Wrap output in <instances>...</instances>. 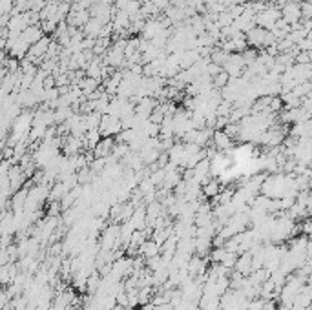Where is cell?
Masks as SVG:
<instances>
[{
    "mask_svg": "<svg viewBox=\"0 0 312 310\" xmlns=\"http://www.w3.org/2000/svg\"><path fill=\"white\" fill-rule=\"evenodd\" d=\"M153 310H174V307H172L170 303H166V305H161V307H153Z\"/></svg>",
    "mask_w": 312,
    "mask_h": 310,
    "instance_id": "9",
    "label": "cell"
},
{
    "mask_svg": "<svg viewBox=\"0 0 312 310\" xmlns=\"http://www.w3.org/2000/svg\"><path fill=\"white\" fill-rule=\"evenodd\" d=\"M228 79H230V77H228V75L221 69V71H219V73H217L216 77H212V86H214L216 90H223V88L227 86Z\"/></svg>",
    "mask_w": 312,
    "mask_h": 310,
    "instance_id": "5",
    "label": "cell"
},
{
    "mask_svg": "<svg viewBox=\"0 0 312 310\" xmlns=\"http://www.w3.org/2000/svg\"><path fill=\"white\" fill-rule=\"evenodd\" d=\"M139 252H141L146 259H150V257H155V255H159L161 252V245H157V243L153 241V239H146V241L142 243L141 247H139Z\"/></svg>",
    "mask_w": 312,
    "mask_h": 310,
    "instance_id": "3",
    "label": "cell"
},
{
    "mask_svg": "<svg viewBox=\"0 0 312 310\" xmlns=\"http://www.w3.org/2000/svg\"><path fill=\"white\" fill-rule=\"evenodd\" d=\"M268 110H270L272 113L283 112V101H281V97H278V95L270 97V102H268Z\"/></svg>",
    "mask_w": 312,
    "mask_h": 310,
    "instance_id": "6",
    "label": "cell"
},
{
    "mask_svg": "<svg viewBox=\"0 0 312 310\" xmlns=\"http://www.w3.org/2000/svg\"><path fill=\"white\" fill-rule=\"evenodd\" d=\"M201 186H203L204 197H216V195H219V192H221L219 181H204Z\"/></svg>",
    "mask_w": 312,
    "mask_h": 310,
    "instance_id": "4",
    "label": "cell"
},
{
    "mask_svg": "<svg viewBox=\"0 0 312 310\" xmlns=\"http://www.w3.org/2000/svg\"><path fill=\"white\" fill-rule=\"evenodd\" d=\"M212 137H214V144H216V150H219V152H223V150H230L232 148V139L225 133L223 130H216L214 133H212Z\"/></svg>",
    "mask_w": 312,
    "mask_h": 310,
    "instance_id": "2",
    "label": "cell"
},
{
    "mask_svg": "<svg viewBox=\"0 0 312 310\" xmlns=\"http://www.w3.org/2000/svg\"><path fill=\"white\" fill-rule=\"evenodd\" d=\"M294 64H311V51H298L294 55Z\"/></svg>",
    "mask_w": 312,
    "mask_h": 310,
    "instance_id": "7",
    "label": "cell"
},
{
    "mask_svg": "<svg viewBox=\"0 0 312 310\" xmlns=\"http://www.w3.org/2000/svg\"><path fill=\"white\" fill-rule=\"evenodd\" d=\"M298 7H300V15H301V18H311V15H312V6H311V2H298Z\"/></svg>",
    "mask_w": 312,
    "mask_h": 310,
    "instance_id": "8",
    "label": "cell"
},
{
    "mask_svg": "<svg viewBox=\"0 0 312 310\" xmlns=\"http://www.w3.org/2000/svg\"><path fill=\"white\" fill-rule=\"evenodd\" d=\"M102 26H104V24H102L101 20L90 17V20H88L80 29H82V35H84V37H88V39H97L99 33H101Z\"/></svg>",
    "mask_w": 312,
    "mask_h": 310,
    "instance_id": "1",
    "label": "cell"
}]
</instances>
